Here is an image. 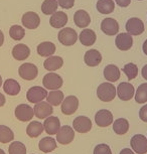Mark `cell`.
Instances as JSON below:
<instances>
[{"label":"cell","mask_w":147,"mask_h":154,"mask_svg":"<svg viewBox=\"0 0 147 154\" xmlns=\"http://www.w3.org/2000/svg\"><path fill=\"white\" fill-rule=\"evenodd\" d=\"M116 88L111 83H102L97 89V96L103 102H111L116 97Z\"/></svg>","instance_id":"1"},{"label":"cell","mask_w":147,"mask_h":154,"mask_svg":"<svg viewBox=\"0 0 147 154\" xmlns=\"http://www.w3.org/2000/svg\"><path fill=\"white\" fill-rule=\"evenodd\" d=\"M42 84L45 89L54 91V90H59L63 86L64 81H63L62 77L56 72H48L44 77Z\"/></svg>","instance_id":"2"},{"label":"cell","mask_w":147,"mask_h":154,"mask_svg":"<svg viewBox=\"0 0 147 154\" xmlns=\"http://www.w3.org/2000/svg\"><path fill=\"white\" fill-rule=\"evenodd\" d=\"M59 40L63 45L71 46L74 45L78 40V34L76 30L71 27L63 28L59 32Z\"/></svg>","instance_id":"3"},{"label":"cell","mask_w":147,"mask_h":154,"mask_svg":"<svg viewBox=\"0 0 147 154\" xmlns=\"http://www.w3.org/2000/svg\"><path fill=\"white\" fill-rule=\"evenodd\" d=\"M18 74L21 79L25 81H32L38 75V69L36 66L30 63H25L21 65L18 69Z\"/></svg>","instance_id":"4"},{"label":"cell","mask_w":147,"mask_h":154,"mask_svg":"<svg viewBox=\"0 0 147 154\" xmlns=\"http://www.w3.org/2000/svg\"><path fill=\"white\" fill-rule=\"evenodd\" d=\"M47 97V91L39 86H34L28 90L26 93V99L28 102L33 104L39 103Z\"/></svg>","instance_id":"5"},{"label":"cell","mask_w":147,"mask_h":154,"mask_svg":"<svg viewBox=\"0 0 147 154\" xmlns=\"http://www.w3.org/2000/svg\"><path fill=\"white\" fill-rule=\"evenodd\" d=\"M75 138V132L74 129L69 125L60 127V130L57 133V140L60 144L68 145L73 142Z\"/></svg>","instance_id":"6"},{"label":"cell","mask_w":147,"mask_h":154,"mask_svg":"<svg viewBox=\"0 0 147 154\" xmlns=\"http://www.w3.org/2000/svg\"><path fill=\"white\" fill-rule=\"evenodd\" d=\"M130 144L132 149L137 154L147 153V138L142 134H136L131 138Z\"/></svg>","instance_id":"7"},{"label":"cell","mask_w":147,"mask_h":154,"mask_svg":"<svg viewBox=\"0 0 147 154\" xmlns=\"http://www.w3.org/2000/svg\"><path fill=\"white\" fill-rule=\"evenodd\" d=\"M34 110L27 104H20L15 108V117L21 122H27L33 118Z\"/></svg>","instance_id":"8"},{"label":"cell","mask_w":147,"mask_h":154,"mask_svg":"<svg viewBox=\"0 0 147 154\" xmlns=\"http://www.w3.org/2000/svg\"><path fill=\"white\" fill-rule=\"evenodd\" d=\"M126 30L127 33H129L130 35H140L143 33L144 29V23L141 19L137 18V17H133L130 18L126 22Z\"/></svg>","instance_id":"9"},{"label":"cell","mask_w":147,"mask_h":154,"mask_svg":"<svg viewBox=\"0 0 147 154\" xmlns=\"http://www.w3.org/2000/svg\"><path fill=\"white\" fill-rule=\"evenodd\" d=\"M60 105H62V112L65 115H72L76 113L79 108V100L76 96H68L66 99H64Z\"/></svg>","instance_id":"10"},{"label":"cell","mask_w":147,"mask_h":154,"mask_svg":"<svg viewBox=\"0 0 147 154\" xmlns=\"http://www.w3.org/2000/svg\"><path fill=\"white\" fill-rule=\"evenodd\" d=\"M34 115L38 119H45L54 113L53 106L48 102H39L34 105Z\"/></svg>","instance_id":"11"},{"label":"cell","mask_w":147,"mask_h":154,"mask_svg":"<svg viewBox=\"0 0 147 154\" xmlns=\"http://www.w3.org/2000/svg\"><path fill=\"white\" fill-rule=\"evenodd\" d=\"M117 95L120 100L129 101L134 97V87L130 83L123 82L117 87Z\"/></svg>","instance_id":"12"},{"label":"cell","mask_w":147,"mask_h":154,"mask_svg":"<svg viewBox=\"0 0 147 154\" xmlns=\"http://www.w3.org/2000/svg\"><path fill=\"white\" fill-rule=\"evenodd\" d=\"M95 122L99 127H108L113 123V115L109 110H99L95 115Z\"/></svg>","instance_id":"13"},{"label":"cell","mask_w":147,"mask_h":154,"mask_svg":"<svg viewBox=\"0 0 147 154\" xmlns=\"http://www.w3.org/2000/svg\"><path fill=\"white\" fill-rule=\"evenodd\" d=\"M73 127L79 133H88L92 129V121L86 116H79L73 121Z\"/></svg>","instance_id":"14"},{"label":"cell","mask_w":147,"mask_h":154,"mask_svg":"<svg viewBox=\"0 0 147 154\" xmlns=\"http://www.w3.org/2000/svg\"><path fill=\"white\" fill-rule=\"evenodd\" d=\"M21 21H22L23 26L28 28V29H35L40 24V18H39L38 14L35 12H31V11L25 12L23 15H22Z\"/></svg>","instance_id":"15"},{"label":"cell","mask_w":147,"mask_h":154,"mask_svg":"<svg viewBox=\"0 0 147 154\" xmlns=\"http://www.w3.org/2000/svg\"><path fill=\"white\" fill-rule=\"evenodd\" d=\"M115 45L120 51H129L133 45V38L129 33H120L115 39Z\"/></svg>","instance_id":"16"},{"label":"cell","mask_w":147,"mask_h":154,"mask_svg":"<svg viewBox=\"0 0 147 154\" xmlns=\"http://www.w3.org/2000/svg\"><path fill=\"white\" fill-rule=\"evenodd\" d=\"M101 29L107 35H115L119 31V24L114 18H105L101 22Z\"/></svg>","instance_id":"17"},{"label":"cell","mask_w":147,"mask_h":154,"mask_svg":"<svg viewBox=\"0 0 147 154\" xmlns=\"http://www.w3.org/2000/svg\"><path fill=\"white\" fill-rule=\"evenodd\" d=\"M44 131L47 132L48 135L57 134L60 128V119L57 117H54V116H50V117H47L44 120Z\"/></svg>","instance_id":"18"},{"label":"cell","mask_w":147,"mask_h":154,"mask_svg":"<svg viewBox=\"0 0 147 154\" xmlns=\"http://www.w3.org/2000/svg\"><path fill=\"white\" fill-rule=\"evenodd\" d=\"M75 24L80 28H86L91 23V17L89 13L85 10H78L74 14Z\"/></svg>","instance_id":"19"},{"label":"cell","mask_w":147,"mask_h":154,"mask_svg":"<svg viewBox=\"0 0 147 154\" xmlns=\"http://www.w3.org/2000/svg\"><path fill=\"white\" fill-rule=\"evenodd\" d=\"M84 60L86 65L89 66H97L102 62V56L97 49H90L85 54Z\"/></svg>","instance_id":"20"},{"label":"cell","mask_w":147,"mask_h":154,"mask_svg":"<svg viewBox=\"0 0 147 154\" xmlns=\"http://www.w3.org/2000/svg\"><path fill=\"white\" fill-rule=\"evenodd\" d=\"M68 15L63 11H57L54 14H51V17L50 19L51 25L54 28H62L66 26L68 23Z\"/></svg>","instance_id":"21"},{"label":"cell","mask_w":147,"mask_h":154,"mask_svg":"<svg viewBox=\"0 0 147 154\" xmlns=\"http://www.w3.org/2000/svg\"><path fill=\"white\" fill-rule=\"evenodd\" d=\"M30 54V49L23 43H18L12 49V56L16 60H24Z\"/></svg>","instance_id":"22"},{"label":"cell","mask_w":147,"mask_h":154,"mask_svg":"<svg viewBox=\"0 0 147 154\" xmlns=\"http://www.w3.org/2000/svg\"><path fill=\"white\" fill-rule=\"evenodd\" d=\"M104 77L111 83L117 82L120 79V69L115 65H108L104 69Z\"/></svg>","instance_id":"23"},{"label":"cell","mask_w":147,"mask_h":154,"mask_svg":"<svg viewBox=\"0 0 147 154\" xmlns=\"http://www.w3.org/2000/svg\"><path fill=\"white\" fill-rule=\"evenodd\" d=\"M37 54L40 57H50L56 53V45L51 42H44L37 45Z\"/></svg>","instance_id":"24"},{"label":"cell","mask_w":147,"mask_h":154,"mask_svg":"<svg viewBox=\"0 0 147 154\" xmlns=\"http://www.w3.org/2000/svg\"><path fill=\"white\" fill-rule=\"evenodd\" d=\"M97 36L94 30L92 29H84L80 33V42L83 45L91 46L96 42Z\"/></svg>","instance_id":"25"},{"label":"cell","mask_w":147,"mask_h":154,"mask_svg":"<svg viewBox=\"0 0 147 154\" xmlns=\"http://www.w3.org/2000/svg\"><path fill=\"white\" fill-rule=\"evenodd\" d=\"M63 65H64V60L60 57H50L44 63V69L50 72L57 71V69L62 68Z\"/></svg>","instance_id":"26"},{"label":"cell","mask_w":147,"mask_h":154,"mask_svg":"<svg viewBox=\"0 0 147 154\" xmlns=\"http://www.w3.org/2000/svg\"><path fill=\"white\" fill-rule=\"evenodd\" d=\"M3 90L7 95L16 96L20 92V85L17 81L13 79H7L3 84Z\"/></svg>","instance_id":"27"},{"label":"cell","mask_w":147,"mask_h":154,"mask_svg":"<svg viewBox=\"0 0 147 154\" xmlns=\"http://www.w3.org/2000/svg\"><path fill=\"white\" fill-rule=\"evenodd\" d=\"M44 125H42L40 122L38 121H32L28 124V126L26 127V133L27 135L31 138H36L44 132Z\"/></svg>","instance_id":"28"},{"label":"cell","mask_w":147,"mask_h":154,"mask_svg":"<svg viewBox=\"0 0 147 154\" xmlns=\"http://www.w3.org/2000/svg\"><path fill=\"white\" fill-rule=\"evenodd\" d=\"M97 10L102 14H110L115 9V3L113 0H98Z\"/></svg>","instance_id":"29"},{"label":"cell","mask_w":147,"mask_h":154,"mask_svg":"<svg viewBox=\"0 0 147 154\" xmlns=\"http://www.w3.org/2000/svg\"><path fill=\"white\" fill-rule=\"evenodd\" d=\"M38 148L41 152H51L57 148V142L53 137H44L39 141Z\"/></svg>","instance_id":"30"},{"label":"cell","mask_w":147,"mask_h":154,"mask_svg":"<svg viewBox=\"0 0 147 154\" xmlns=\"http://www.w3.org/2000/svg\"><path fill=\"white\" fill-rule=\"evenodd\" d=\"M113 130L118 135H124L129 130V122L125 118H119L114 121Z\"/></svg>","instance_id":"31"},{"label":"cell","mask_w":147,"mask_h":154,"mask_svg":"<svg viewBox=\"0 0 147 154\" xmlns=\"http://www.w3.org/2000/svg\"><path fill=\"white\" fill-rule=\"evenodd\" d=\"M64 93L59 90H54V91L50 92V94H47V100L51 106H59L63 103L64 101Z\"/></svg>","instance_id":"32"},{"label":"cell","mask_w":147,"mask_h":154,"mask_svg":"<svg viewBox=\"0 0 147 154\" xmlns=\"http://www.w3.org/2000/svg\"><path fill=\"white\" fill-rule=\"evenodd\" d=\"M57 7H59L57 0H44L41 5V11L45 15H50L57 12Z\"/></svg>","instance_id":"33"},{"label":"cell","mask_w":147,"mask_h":154,"mask_svg":"<svg viewBox=\"0 0 147 154\" xmlns=\"http://www.w3.org/2000/svg\"><path fill=\"white\" fill-rule=\"evenodd\" d=\"M14 139L12 130L5 125H0V142L1 143H9Z\"/></svg>","instance_id":"34"},{"label":"cell","mask_w":147,"mask_h":154,"mask_svg":"<svg viewBox=\"0 0 147 154\" xmlns=\"http://www.w3.org/2000/svg\"><path fill=\"white\" fill-rule=\"evenodd\" d=\"M135 101L138 104H144L147 102V83L141 84L137 88L135 94Z\"/></svg>","instance_id":"35"},{"label":"cell","mask_w":147,"mask_h":154,"mask_svg":"<svg viewBox=\"0 0 147 154\" xmlns=\"http://www.w3.org/2000/svg\"><path fill=\"white\" fill-rule=\"evenodd\" d=\"M9 35L12 39L19 42V40H21L25 35L24 28L22 26H19V25H12L9 29Z\"/></svg>","instance_id":"36"},{"label":"cell","mask_w":147,"mask_h":154,"mask_svg":"<svg viewBox=\"0 0 147 154\" xmlns=\"http://www.w3.org/2000/svg\"><path fill=\"white\" fill-rule=\"evenodd\" d=\"M122 71L127 75L128 80H134L138 75V66L133 63H129L124 66Z\"/></svg>","instance_id":"37"},{"label":"cell","mask_w":147,"mask_h":154,"mask_svg":"<svg viewBox=\"0 0 147 154\" xmlns=\"http://www.w3.org/2000/svg\"><path fill=\"white\" fill-rule=\"evenodd\" d=\"M8 152L9 154H25L26 153V147L22 142L14 141L8 147Z\"/></svg>","instance_id":"38"},{"label":"cell","mask_w":147,"mask_h":154,"mask_svg":"<svg viewBox=\"0 0 147 154\" xmlns=\"http://www.w3.org/2000/svg\"><path fill=\"white\" fill-rule=\"evenodd\" d=\"M94 154H112L111 148L107 144H98L94 149Z\"/></svg>","instance_id":"39"},{"label":"cell","mask_w":147,"mask_h":154,"mask_svg":"<svg viewBox=\"0 0 147 154\" xmlns=\"http://www.w3.org/2000/svg\"><path fill=\"white\" fill-rule=\"evenodd\" d=\"M57 3L64 9H71L75 5V0H57Z\"/></svg>","instance_id":"40"},{"label":"cell","mask_w":147,"mask_h":154,"mask_svg":"<svg viewBox=\"0 0 147 154\" xmlns=\"http://www.w3.org/2000/svg\"><path fill=\"white\" fill-rule=\"evenodd\" d=\"M139 117L143 122H147V104L139 110Z\"/></svg>","instance_id":"41"},{"label":"cell","mask_w":147,"mask_h":154,"mask_svg":"<svg viewBox=\"0 0 147 154\" xmlns=\"http://www.w3.org/2000/svg\"><path fill=\"white\" fill-rule=\"evenodd\" d=\"M115 2H116L120 7H127L130 5L131 0H115Z\"/></svg>","instance_id":"42"},{"label":"cell","mask_w":147,"mask_h":154,"mask_svg":"<svg viewBox=\"0 0 147 154\" xmlns=\"http://www.w3.org/2000/svg\"><path fill=\"white\" fill-rule=\"evenodd\" d=\"M120 154H135L130 148H124L120 151Z\"/></svg>","instance_id":"43"},{"label":"cell","mask_w":147,"mask_h":154,"mask_svg":"<svg viewBox=\"0 0 147 154\" xmlns=\"http://www.w3.org/2000/svg\"><path fill=\"white\" fill-rule=\"evenodd\" d=\"M141 74H142L143 79H145L147 81V65H145L142 68V71H141Z\"/></svg>","instance_id":"44"},{"label":"cell","mask_w":147,"mask_h":154,"mask_svg":"<svg viewBox=\"0 0 147 154\" xmlns=\"http://www.w3.org/2000/svg\"><path fill=\"white\" fill-rule=\"evenodd\" d=\"M5 97H4V95L3 94H1L0 93V107H2V106H4V104H5Z\"/></svg>","instance_id":"45"},{"label":"cell","mask_w":147,"mask_h":154,"mask_svg":"<svg viewBox=\"0 0 147 154\" xmlns=\"http://www.w3.org/2000/svg\"><path fill=\"white\" fill-rule=\"evenodd\" d=\"M142 49H143V53L146 54L147 56V39L144 42V43H143V45H142Z\"/></svg>","instance_id":"46"},{"label":"cell","mask_w":147,"mask_h":154,"mask_svg":"<svg viewBox=\"0 0 147 154\" xmlns=\"http://www.w3.org/2000/svg\"><path fill=\"white\" fill-rule=\"evenodd\" d=\"M3 42H4V34L1 30H0V46L3 45Z\"/></svg>","instance_id":"47"},{"label":"cell","mask_w":147,"mask_h":154,"mask_svg":"<svg viewBox=\"0 0 147 154\" xmlns=\"http://www.w3.org/2000/svg\"><path fill=\"white\" fill-rule=\"evenodd\" d=\"M2 85V78H1V75H0V87Z\"/></svg>","instance_id":"48"},{"label":"cell","mask_w":147,"mask_h":154,"mask_svg":"<svg viewBox=\"0 0 147 154\" xmlns=\"http://www.w3.org/2000/svg\"><path fill=\"white\" fill-rule=\"evenodd\" d=\"M0 154H5V152L2 149H0Z\"/></svg>","instance_id":"49"}]
</instances>
